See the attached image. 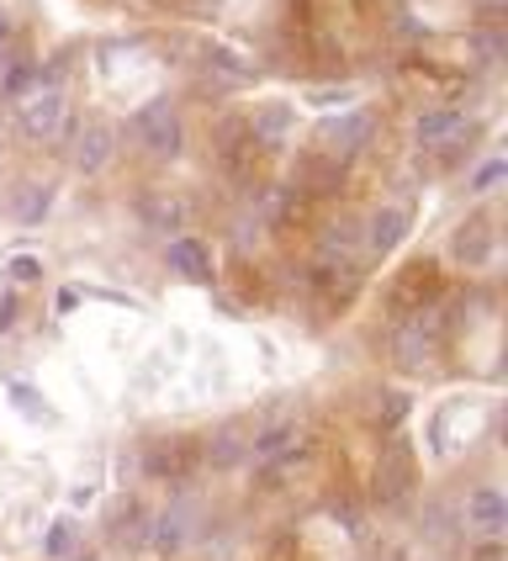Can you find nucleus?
Segmentation results:
<instances>
[{
  "instance_id": "nucleus-15",
  "label": "nucleus",
  "mask_w": 508,
  "mask_h": 561,
  "mask_svg": "<svg viewBox=\"0 0 508 561\" xmlns=\"http://www.w3.org/2000/svg\"><path fill=\"white\" fill-rule=\"evenodd\" d=\"M250 138L270 154V149H286V138L297 133V106H286V101H265V106H254L250 123Z\"/></svg>"
},
{
  "instance_id": "nucleus-4",
  "label": "nucleus",
  "mask_w": 508,
  "mask_h": 561,
  "mask_svg": "<svg viewBox=\"0 0 508 561\" xmlns=\"http://www.w3.org/2000/svg\"><path fill=\"white\" fill-rule=\"evenodd\" d=\"M440 291H444L440 265L429 254H418V260H408L397 271L392 291H386V308L397 312V318H413V312H424V308H440Z\"/></svg>"
},
{
  "instance_id": "nucleus-18",
  "label": "nucleus",
  "mask_w": 508,
  "mask_h": 561,
  "mask_svg": "<svg viewBox=\"0 0 508 561\" xmlns=\"http://www.w3.org/2000/svg\"><path fill=\"white\" fill-rule=\"evenodd\" d=\"M360 228H366V218H355V213L328 218L323 233H318V254H323V260H349V254L360 250Z\"/></svg>"
},
{
  "instance_id": "nucleus-19",
  "label": "nucleus",
  "mask_w": 508,
  "mask_h": 561,
  "mask_svg": "<svg viewBox=\"0 0 508 561\" xmlns=\"http://www.w3.org/2000/svg\"><path fill=\"white\" fill-rule=\"evenodd\" d=\"M48 213H54V186L48 181H22V186L11 191V218L22 222V228H37Z\"/></svg>"
},
{
  "instance_id": "nucleus-26",
  "label": "nucleus",
  "mask_w": 508,
  "mask_h": 561,
  "mask_svg": "<svg viewBox=\"0 0 508 561\" xmlns=\"http://www.w3.org/2000/svg\"><path fill=\"white\" fill-rule=\"evenodd\" d=\"M328 514H334V525H345L349 535L366 530V514H360V503L345 499V493H339V499H328Z\"/></svg>"
},
{
  "instance_id": "nucleus-9",
  "label": "nucleus",
  "mask_w": 508,
  "mask_h": 561,
  "mask_svg": "<svg viewBox=\"0 0 508 561\" xmlns=\"http://www.w3.org/2000/svg\"><path fill=\"white\" fill-rule=\"evenodd\" d=\"M461 525H466V530H476L482 540H504V530H508V499H504V488H493V482H476L472 493H466V503H461Z\"/></svg>"
},
{
  "instance_id": "nucleus-2",
  "label": "nucleus",
  "mask_w": 508,
  "mask_h": 561,
  "mask_svg": "<svg viewBox=\"0 0 508 561\" xmlns=\"http://www.w3.org/2000/svg\"><path fill=\"white\" fill-rule=\"evenodd\" d=\"M413 488H418V461H413V445L403 435H392L381 445L377 456V477H371V499L381 508H403L413 499Z\"/></svg>"
},
{
  "instance_id": "nucleus-7",
  "label": "nucleus",
  "mask_w": 508,
  "mask_h": 561,
  "mask_svg": "<svg viewBox=\"0 0 508 561\" xmlns=\"http://www.w3.org/2000/svg\"><path fill=\"white\" fill-rule=\"evenodd\" d=\"M371 138H377V117L366 112V106H355V112H339V117H328V123L318 127V154H328V159H355L360 149H371Z\"/></svg>"
},
{
  "instance_id": "nucleus-3",
  "label": "nucleus",
  "mask_w": 508,
  "mask_h": 561,
  "mask_svg": "<svg viewBox=\"0 0 508 561\" xmlns=\"http://www.w3.org/2000/svg\"><path fill=\"white\" fill-rule=\"evenodd\" d=\"M132 138L149 149L154 159H175L186 149V127H181V112H175V101L170 95H154V101H143L138 112H132Z\"/></svg>"
},
{
  "instance_id": "nucleus-25",
  "label": "nucleus",
  "mask_w": 508,
  "mask_h": 561,
  "mask_svg": "<svg viewBox=\"0 0 508 561\" xmlns=\"http://www.w3.org/2000/svg\"><path fill=\"white\" fill-rule=\"evenodd\" d=\"M5 392H11V403L22 408L27 419H37V424H43V419H54V408H48L43 398H37V392H32V381H5Z\"/></svg>"
},
{
  "instance_id": "nucleus-11",
  "label": "nucleus",
  "mask_w": 508,
  "mask_h": 561,
  "mask_svg": "<svg viewBox=\"0 0 508 561\" xmlns=\"http://www.w3.org/2000/svg\"><path fill=\"white\" fill-rule=\"evenodd\" d=\"M408 228H413L408 207H403V202H386V207H377V213L366 218V228H360V250L377 254V260H386V254L408 239Z\"/></svg>"
},
{
  "instance_id": "nucleus-20",
  "label": "nucleus",
  "mask_w": 508,
  "mask_h": 561,
  "mask_svg": "<svg viewBox=\"0 0 508 561\" xmlns=\"http://www.w3.org/2000/svg\"><path fill=\"white\" fill-rule=\"evenodd\" d=\"M138 218L159 228V233H175L181 239V222H186V202L181 196H164V191H143V202H138Z\"/></svg>"
},
{
  "instance_id": "nucleus-8",
  "label": "nucleus",
  "mask_w": 508,
  "mask_h": 561,
  "mask_svg": "<svg viewBox=\"0 0 508 561\" xmlns=\"http://www.w3.org/2000/svg\"><path fill=\"white\" fill-rule=\"evenodd\" d=\"M450 260L461 265V271H487L493 260H498V228L487 213H472L466 222H455V233H450Z\"/></svg>"
},
{
  "instance_id": "nucleus-5",
  "label": "nucleus",
  "mask_w": 508,
  "mask_h": 561,
  "mask_svg": "<svg viewBox=\"0 0 508 561\" xmlns=\"http://www.w3.org/2000/svg\"><path fill=\"white\" fill-rule=\"evenodd\" d=\"M196 471H201V439L170 435V439H154V445H143V477H154V482H170V488H186Z\"/></svg>"
},
{
  "instance_id": "nucleus-12",
  "label": "nucleus",
  "mask_w": 508,
  "mask_h": 561,
  "mask_svg": "<svg viewBox=\"0 0 508 561\" xmlns=\"http://www.w3.org/2000/svg\"><path fill=\"white\" fill-rule=\"evenodd\" d=\"M466 133H472V117H466L461 106H429V112H418V123H413V144H418V149H455Z\"/></svg>"
},
{
  "instance_id": "nucleus-6",
  "label": "nucleus",
  "mask_w": 508,
  "mask_h": 561,
  "mask_svg": "<svg viewBox=\"0 0 508 561\" xmlns=\"http://www.w3.org/2000/svg\"><path fill=\"white\" fill-rule=\"evenodd\" d=\"M190 540H196V503L190 499H175V503H164L159 514H149V540L143 546L159 561H175Z\"/></svg>"
},
{
  "instance_id": "nucleus-23",
  "label": "nucleus",
  "mask_w": 508,
  "mask_h": 561,
  "mask_svg": "<svg viewBox=\"0 0 508 561\" xmlns=\"http://www.w3.org/2000/svg\"><path fill=\"white\" fill-rule=\"evenodd\" d=\"M74 546H80V525H74L69 514H59V519L48 525V535H43V557H48V561H69V557H74Z\"/></svg>"
},
{
  "instance_id": "nucleus-31",
  "label": "nucleus",
  "mask_w": 508,
  "mask_h": 561,
  "mask_svg": "<svg viewBox=\"0 0 508 561\" xmlns=\"http://www.w3.org/2000/svg\"><path fill=\"white\" fill-rule=\"evenodd\" d=\"M5 32H11V27H5V16H0V37H5Z\"/></svg>"
},
{
  "instance_id": "nucleus-27",
  "label": "nucleus",
  "mask_w": 508,
  "mask_h": 561,
  "mask_svg": "<svg viewBox=\"0 0 508 561\" xmlns=\"http://www.w3.org/2000/svg\"><path fill=\"white\" fill-rule=\"evenodd\" d=\"M5 276L16 280V286H32V280H43V260L37 254H11L5 260Z\"/></svg>"
},
{
  "instance_id": "nucleus-28",
  "label": "nucleus",
  "mask_w": 508,
  "mask_h": 561,
  "mask_svg": "<svg viewBox=\"0 0 508 561\" xmlns=\"http://www.w3.org/2000/svg\"><path fill=\"white\" fill-rule=\"evenodd\" d=\"M386 408H377V430H386V435H397V424L408 419V398L403 392H392V398H381Z\"/></svg>"
},
{
  "instance_id": "nucleus-22",
  "label": "nucleus",
  "mask_w": 508,
  "mask_h": 561,
  "mask_svg": "<svg viewBox=\"0 0 508 561\" xmlns=\"http://www.w3.org/2000/svg\"><path fill=\"white\" fill-rule=\"evenodd\" d=\"M207 69H212V75H222L228 85H244V80H254V64L244 59V54H233L228 43H207Z\"/></svg>"
},
{
  "instance_id": "nucleus-24",
  "label": "nucleus",
  "mask_w": 508,
  "mask_h": 561,
  "mask_svg": "<svg viewBox=\"0 0 508 561\" xmlns=\"http://www.w3.org/2000/svg\"><path fill=\"white\" fill-rule=\"evenodd\" d=\"M504 181H508V164H504V159H482V164L472 170V181H466V191H472V196H493V191L504 186Z\"/></svg>"
},
{
  "instance_id": "nucleus-16",
  "label": "nucleus",
  "mask_w": 508,
  "mask_h": 561,
  "mask_svg": "<svg viewBox=\"0 0 508 561\" xmlns=\"http://www.w3.org/2000/svg\"><path fill=\"white\" fill-rule=\"evenodd\" d=\"M250 461V430L244 424H218L212 430V439L201 445V467L212 471H233Z\"/></svg>"
},
{
  "instance_id": "nucleus-30",
  "label": "nucleus",
  "mask_w": 508,
  "mask_h": 561,
  "mask_svg": "<svg viewBox=\"0 0 508 561\" xmlns=\"http://www.w3.org/2000/svg\"><path fill=\"white\" fill-rule=\"evenodd\" d=\"M466 561H508V551H504V540H482V546L466 551Z\"/></svg>"
},
{
  "instance_id": "nucleus-17",
  "label": "nucleus",
  "mask_w": 508,
  "mask_h": 561,
  "mask_svg": "<svg viewBox=\"0 0 508 561\" xmlns=\"http://www.w3.org/2000/svg\"><path fill=\"white\" fill-rule=\"evenodd\" d=\"M291 186L302 191V196H339V186H345V164L328 154H302L297 159V181Z\"/></svg>"
},
{
  "instance_id": "nucleus-14",
  "label": "nucleus",
  "mask_w": 508,
  "mask_h": 561,
  "mask_svg": "<svg viewBox=\"0 0 508 561\" xmlns=\"http://www.w3.org/2000/svg\"><path fill=\"white\" fill-rule=\"evenodd\" d=\"M164 260H170V271H175L181 280H190V286H212V280H218L212 250H207L201 239H190V233L170 239V244H164Z\"/></svg>"
},
{
  "instance_id": "nucleus-21",
  "label": "nucleus",
  "mask_w": 508,
  "mask_h": 561,
  "mask_svg": "<svg viewBox=\"0 0 508 561\" xmlns=\"http://www.w3.org/2000/svg\"><path fill=\"white\" fill-rule=\"evenodd\" d=\"M112 540H117V546H127V551L149 540V514H143V503L127 499L123 508H117V519H112Z\"/></svg>"
},
{
  "instance_id": "nucleus-29",
  "label": "nucleus",
  "mask_w": 508,
  "mask_h": 561,
  "mask_svg": "<svg viewBox=\"0 0 508 561\" xmlns=\"http://www.w3.org/2000/svg\"><path fill=\"white\" fill-rule=\"evenodd\" d=\"M16 318H22V297H16V291H5V297H0V334H11V329H16Z\"/></svg>"
},
{
  "instance_id": "nucleus-1",
  "label": "nucleus",
  "mask_w": 508,
  "mask_h": 561,
  "mask_svg": "<svg viewBox=\"0 0 508 561\" xmlns=\"http://www.w3.org/2000/svg\"><path fill=\"white\" fill-rule=\"evenodd\" d=\"M64 117H69V101H64V85L59 80H32L27 91L16 95V127L27 144H54L64 133Z\"/></svg>"
},
{
  "instance_id": "nucleus-10",
  "label": "nucleus",
  "mask_w": 508,
  "mask_h": 561,
  "mask_svg": "<svg viewBox=\"0 0 508 561\" xmlns=\"http://www.w3.org/2000/svg\"><path fill=\"white\" fill-rule=\"evenodd\" d=\"M302 445H308V430L297 419H270V424H259L250 435V461L254 467H276L286 456H297Z\"/></svg>"
},
{
  "instance_id": "nucleus-13",
  "label": "nucleus",
  "mask_w": 508,
  "mask_h": 561,
  "mask_svg": "<svg viewBox=\"0 0 508 561\" xmlns=\"http://www.w3.org/2000/svg\"><path fill=\"white\" fill-rule=\"evenodd\" d=\"M74 170L80 175H101L112 159H117V127L112 123H85L80 133H74Z\"/></svg>"
}]
</instances>
